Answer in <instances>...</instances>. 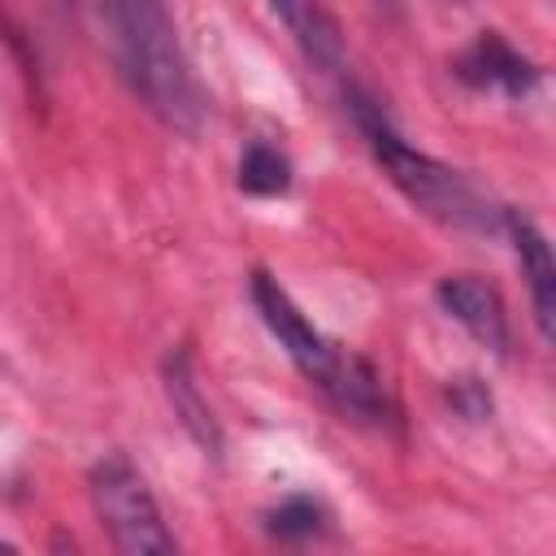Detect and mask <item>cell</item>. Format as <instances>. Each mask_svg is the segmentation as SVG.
<instances>
[{"label":"cell","instance_id":"obj_1","mask_svg":"<svg viewBox=\"0 0 556 556\" xmlns=\"http://www.w3.org/2000/svg\"><path fill=\"white\" fill-rule=\"evenodd\" d=\"M248 295H252L265 330L278 339V348L291 356V365L304 374L308 387H317L343 417H352L361 426H395L400 413H395V400H391L382 374L365 356L348 352L326 330H317L274 274L256 269L248 282Z\"/></svg>","mask_w":556,"mask_h":556},{"label":"cell","instance_id":"obj_2","mask_svg":"<svg viewBox=\"0 0 556 556\" xmlns=\"http://www.w3.org/2000/svg\"><path fill=\"white\" fill-rule=\"evenodd\" d=\"M109 39L126 87L165 126L195 135L204 126V91L191 74L178 26L161 0H104Z\"/></svg>","mask_w":556,"mask_h":556},{"label":"cell","instance_id":"obj_3","mask_svg":"<svg viewBox=\"0 0 556 556\" xmlns=\"http://www.w3.org/2000/svg\"><path fill=\"white\" fill-rule=\"evenodd\" d=\"M343 100H348V113L356 122V130L365 135L374 161L382 165V174L421 208L430 213L434 222L443 226H456V230H495L504 222V208H495L460 169L434 161L430 152L413 148L382 113V104L361 91L352 78L343 83Z\"/></svg>","mask_w":556,"mask_h":556},{"label":"cell","instance_id":"obj_4","mask_svg":"<svg viewBox=\"0 0 556 556\" xmlns=\"http://www.w3.org/2000/svg\"><path fill=\"white\" fill-rule=\"evenodd\" d=\"M91 508L100 526L109 530V543L117 552L143 556V552H178V539L165 530L161 504L139 473V465L126 452H104L87 473Z\"/></svg>","mask_w":556,"mask_h":556},{"label":"cell","instance_id":"obj_5","mask_svg":"<svg viewBox=\"0 0 556 556\" xmlns=\"http://www.w3.org/2000/svg\"><path fill=\"white\" fill-rule=\"evenodd\" d=\"M434 295H439V308L456 326H465V334L473 343H482L495 356H508V348H513L508 308H504V295L486 278H478V274H447V278H439Z\"/></svg>","mask_w":556,"mask_h":556},{"label":"cell","instance_id":"obj_6","mask_svg":"<svg viewBox=\"0 0 556 556\" xmlns=\"http://www.w3.org/2000/svg\"><path fill=\"white\" fill-rule=\"evenodd\" d=\"M452 74L473 91H500V96H530L543 78V70L517 52L500 30H482L456 61Z\"/></svg>","mask_w":556,"mask_h":556},{"label":"cell","instance_id":"obj_7","mask_svg":"<svg viewBox=\"0 0 556 556\" xmlns=\"http://www.w3.org/2000/svg\"><path fill=\"white\" fill-rule=\"evenodd\" d=\"M500 226L513 239V252H517V265H521V278H526V291H530V304H534L539 334L552 339V326H556V261H552L547 235L517 208H504Z\"/></svg>","mask_w":556,"mask_h":556},{"label":"cell","instance_id":"obj_8","mask_svg":"<svg viewBox=\"0 0 556 556\" xmlns=\"http://www.w3.org/2000/svg\"><path fill=\"white\" fill-rule=\"evenodd\" d=\"M269 13L291 30V39L300 43V52L330 78H339V87L352 78L348 70V48L343 35L334 26V17L321 9V0H265Z\"/></svg>","mask_w":556,"mask_h":556},{"label":"cell","instance_id":"obj_9","mask_svg":"<svg viewBox=\"0 0 556 556\" xmlns=\"http://www.w3.org/2000/svg\"><path fill=\"white\" fill-rule=\"evenodd\" d=\"M165 395H169V408L182 421V430L195 439V447L217 460L222 447H226V439H222V426H217L208 400L200 395V382H195V369H191V352L187 348H178V352L165 356Z\"/></svg>","mask_w":556,"mask_h":556},{"label":"cell","instance_id":"obj_10","mask_svg":"<svg viewBox=\"0 0 556 556\" xmlns=\"http://www.w3.org/2000/svg\"><path fill=\"white\" fill-rule=\"evenodd\" d=\"M291 156L269 139H248L239 152V187L248 195H287L291 191Z\"/></svg>","mask_w":556,"mask_h":556},{"label":"cell","instance_id":"obj_11","mask_svg":"<svg viewBox=\"0 0 556 556\" xmlns=\"http://www.w3.org/2000/svg\"><path fill=\"white\" fill-rule=\"evenodd\" d=\"M326 521L330 517L313 495H291L278 508H269V517H265L269 534H278V539H317L326 530Z\"/></svg>","mask_w":556,"mask_h":556},{"label":"cell","instance_id":"obj_12","mask_svg":"<svg viewBox=\"0 0 556 556\" xmlns=\"http://www.w3.org/2000/svg\"><path fill=\"white\" fill-rule=\"evenodd\" d=\"M447 395H452V404H456L465 417H473V421L491 413V395H486V387H482L478 378H460V382H452Z\"/></svg>","mask_w":556,"mask_h":556},{"label":"cell","instance_id":"obj_13","mask_svg":"<svg viewBox=\"0 0 556 556\" xmlns=\"http://www.w3.org/2000/svg\"><path fill=\"white\" fill-rule=\"evenodd\" d=\"M447 4H465V0H447Z\"/></svg>","mask_w":556,"mask_h":556}]
</instances>
